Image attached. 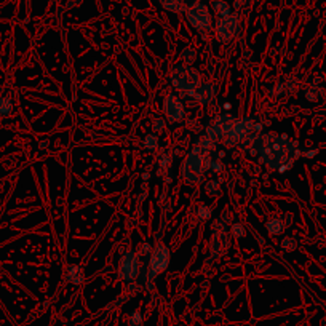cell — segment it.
Returning a JSON list of instances; mask_svg holds the SVG:
<instances>
[{
    "label": "cell",
    "mask_w": 326,
    "mask_h": 326,
    "mask_svg": "<svg viewBox=\"0 0 326 326\" xmlns=\"http://www.w3.org/2000/svg\"><path fill=\"white\" fill-rule=\"evenodd\" d=\"M246 151L249 155L259 154V163L270 171L285 173L293 168L296 160L302 155L299 143L291 141L286 135L267 133L264 136H256Z\"/></svg>",
    "instance_id": "1"
},
{
    "label": "cell",
    "mask_w": 326,
    "mask_h": 326,
    "mask_svg": "<svg viewBox=\"0 0 326 326\" xmlns=\"http://www.w3.org/2000/svg\"><path fill=\"white\" fill-rule=\"evenodd\" d=\"M211 160L205 155L202 149L195 147L193 151H190L185 155L184 162L181 165V176L185 184L189 185H197L203 181L205 171L210 168Z\"/></svg>",
    "instance_id": "2"
},
{
    "label": "cell",
    "mask_w": 326,
    "mask_h": 326,
    "mask_svg": "<svg viewBox=\"0 0 326 326\" xmlns=\"http://www.w3.org/2000/svg\"><path fill=\"white\" fill-rule=\"evenodd\" d=\"M171 85L185 95H193V91L202 85V76L197 69H193L189 64H176L170 72Z\"/></svg>",
    "instance_id": "3"
},
{
    "label": "cell",
    "mask_w": 326,
    "mask_h": 326,
    "mask_svg": "<svg viewBox=\"0 0 326 326\" xmlns=\"http://www.w3.org/2000/svg\"><path fill=\"white\" fill-rule=\"evenodd\" d=\"M170 260H171V253H170L168 246H166L163 241H158L152 249L151 260H149V266H147L146 280L149 283V288H151V282H154L158 275L163 274L165 270L168 269Z\"/></svg>",
    "instance_id": "4"
},
{
    "label": "cell",
    "mask_w": 326,
    "mask_h": 326,
    "mask_svg": "<svg viewBox=\"0 0 326 326\" xmlns=\"http://www.w3.org/2000/svg\"><path fill=\"white\" fill-rule=\"evenodd\" d=\"M185 20L189 24L202 34H207L213 29L211 10L203 2H192L185 10Z\"/></svg>",
    "instance_id": "5"
},
{
    "label": "cell",
    "mask_w": 326,
    "mask_h": 326,
    "mask_svg": "<svg viewBox=\"0 0 326 326\" xmlns=\"http://www.w3.org/2000/svg\"><path fill=\"white\" fill-rule=\"evenodd\" d=\"M240 32V18L237 13H232L227 18H219L214 24V37L222 45H227L235 39Z\"/></svg>",
    "instance_id": "6"
},
{
    "label": "cell",
    "mask_w": 326,
    "mask_h": 326,
    "mask_svg": "<svg viewBox=\"0 0 326 326\" xmlns=\"http://www.w3.org/2000/svg\"><path fill=\"white\" fill-rule=\"evenodd\" d=\"M139 274V259L136 251H126L122 254L118 260V277L120 280H123L126 283L135 282V278Z\"/></svg>",
    "instance_id": "7"
},
{
    "label": "cell",
    "mask_w": 326,
    "mask_h": 326,
    "mask_svg": "<svg viewBox=\"0 0 326 326\" xmlns=\"http://www.w3.org/2000/svg\"><path fill=\"white\" fill-rule=\"evenodd\" d=\"M253 132H254V120L253 118H251V117L237 118V122H235L234 128H232V132L226 136L224 144L227 147H235Z\"/></svg>",
    "instance_id": "8"
},
{
    "label": "cell",
    "mask_w": 326,
    "mask_h": 326,
    "mask_svg": "<svg viewBox=\"0 0 326 326\" xmlns=\"http://www.w3.org/2000/svg\"><path fill=\"white\" fill-rule=\"evenodd\" d=\"M237 122V117L232 115V114H221L214 118V123L211 126L207 128V136L211 138L213 141H218V139H222L226 138L230 132L232 128H234Z\"/></svg>",
    "instance_id": "9"
},
{
    "label": "cell",
    "mask_w": 326,
    "mask_h": 326,
    "mask_svg": "<svg viewBox=\"0 0 326 326\" xmlns=\"http://www.w3.org/2000/svg\"><path fill=\"white\" fill-rule=\"evenodd\" d=\"M163 114L171 123H179L185 117L182 101L176 95H168L163 99Z\"/></svg>",
    "instance_id": "10"
},
{
    "label": "cell",
    "mask_w": 326,
    "mask_h": 326,
    "mask_svg": "<svg viewBox=\"0 0 326 326\" xmlns=\"http://www.w3.org/2000/svg\"><path fill=\"white\" fill-rule=\"evenodd\" d=\"M230 248V240L227 235V230H213L211 243H210V253L213 259H219L224 256Z\"/></svg>",
    "instance_id": "11"
},
{
    "label": "cell",
    "mask_w": 326,
    "mask_h": 326,
    "mask_svg": "<svg viewBox=\"0 0 326 326\" xmlns=\"http://www.w3.org/2000/svg\"><path fill=\"white\" fill-rule=\"evenodd\" d=\"M218 95V88L213 83H202V85L193 91V98L197 99L199 104L202 106H208L216 99Z\"/></svg>",
    "instance_id": "12"
},
{
    "label": "cell",
    "mask_w": 326,
    "mask_h": 326,
    "mask_svg": "<svg viewBox=\"0 0 326 326\" xmlns=\"http://www.w3.org/2000/svg\"><path fill=\"white\" fill-rule=\"evenodd\" d=\"M66 280L76 286L82 285L83 280H85V270H83L82 266H77V264L69 266L68 272H66Z\"/></svg>",
    "instance_id": "13"
},
{
    "label": "cell",
    "mask_w": 326,
    "mask_h": 326,
    "mask_svg": "<svg viewBox=\"0 0 326 326\" xmlns=\"http://www.w3.org/2000/svg\"><path fill=\"white\" fill-rule=\"evenodd\" d=\"M158 2L170 13H185V10L189 7L185 4V0H158Z\"/></svg>",
    "instance_id": "14"
},
{
    "label": "cell",
    "mask_w": 326,
    "mask_h": 326,
    "mask_svg": "<svg viewBox=\"0 0 326 326\" xmlns=\"http://www.w3.org/2000/svg\"><path fill=\"white\" fill-rule=\"evenodd\" d=\"M285 229H286V226H285V222H283L282 218L274 216V218L267 219V222H266V230L269 232L270 235H282L285 232Z\"/></svg>",
    "instance_id": "15"
},
{
    "label": "cell",
    "mask_w": 326,
    "mask_h": 326,
    "mask_svg": "<svg viewBox=\"0 0 326 326\" xmlns=\"http://www.w3.org/2000/svg\"><path fill=\"white\" fill-rule=\"evenodd\" d=\"M211 10L218 18H227L229 15H232V7L226 2V0H213Z\"/></svg>",
    "instance_id": "16"
},
{
    "label": "cell",
    "mask_w": 326,
    "mask_h": 326,
    "mask_svg": "<svg viewBox=\"0 0 326 326\" xmlns=\"http://www.w3.org/2000/svg\"><path fill=\"white\" fill-rule=\"evenodd\" d=\"M305 95V99L309 102H318L320 99H323L326 96V91L323 87H318V85H310L304 91Z\"/></svg>",
    "instance_id": "17"
},
{
    "label": "cell",
    "mask_w": 326,
    "mask_h": 326,
    "mask_svg": "<svg viewBox=\"0 0 326 326\" xmlns=\"http://www.w3.org/2000/svg\"><path fill=\"white\" fill-rule=\"evenodd\" d=\"M205 193L207 195H210V197H219L221 195V185H219V182L216 181V179H210V181H207L205 182Z\"/></svg>",
    "instance_id": "18"
},
{
    "label": "cell",
    "mask_w": 326,
    "mask_h": 326,
    "mask_svg": "<svg viewBox=\"0 0 326 326\" xmlns=\"http://www.w3.org/2000/svg\"><path fill=\"white\" fill-rule=\"evenodd\" d=\"M143 146H144L146 151H149V152L157 151L158 146H160V141H158V136H157L155 133H149V135L144 138Z\"/></svg>",
    "instance_id": "19"
},
{
    "label": "cell",
    "mask_w": 326,
    "mask_h": 326,
    "mask_svg": "<svg viewBox=\"0 0 326 326\" xmlns=\"http://www.w3.org/2000/svg\"><path fill=\"white\" fill-rule=\"evenodd\" d=\"M13 112V101L8 96H0V117H8Z\"/></svg>",
    "instance_id": "20"
},
{
    "label": "cell",
    "mask_w": 326,
    "mask_h": 326,
    "mask_svg": "<svg viewBox=\"0 0 326 326\" xmlns=\"http://www.w3.org/2000/svg\"><path fill=\"white\" fill-rule=\"evenodd\" d=\"M197 147L202 149L203 152H210V151H216V141H213L211 138L203 136L197 141Z\"/></svg>",
    "instance_id": "21"
},
{
    "label": "cell",
    "mask_w": 326,
    "mask_h": 326,
    "mask_svg": "<svg viewBox=\"0 0 326 326\" xmlns=\"http://www.w3.org/2000/svg\"><path fill=\"white\" fill-rule=\"evenodd\" d=\"M181 59L184 61V64H190L197 59V50L193 48V46H185V48L181 51Z\"/></svg>",
    "instance_id": "22"
},
{
    "label": "cell",
    "mask_w": 326,
    "mask_h": 326,
    "mask_svg": "<svg viewBox=\"0 0 326 326\" xmlns=\"http://www.w3.org/2000/svg\"><path fill=\"white\" fill-rule=\"evenodd\" d=\"M171 162H173L171 155H170L168 152H162L160 157H158V166H160V170H158V173H160V174L163 173V174H165V171L170 168Z\"/></svg>",
    "instance_id": "23"
},
{
    "label": "cell",
    "mask_w": 326,
    "mask_h": 326,
    "mask_svg": "<svg viewBox=\"0 0 326 326\" xmlns=\"http://www.w3.org/2000/svg\"><path fill=\"white\" fill-rule=\"evenodd\" d=\"M280 248L285 253H293V251L297 249V240L294 237H285L280 243Z\"/></svg>",
    "instance_id": "24"
},
{
    "label": "cell",
    "mask_w": 326,
    "mask_h": 326,
    "mask_svg": "<svg viewBox=\"0 0 326 326\" xmlns=\"http://www.w3.org/2000/svg\"><path fill=\"white\" fill-rule=\"evenodd\" d=\"M230 234L235 240H240L246 235V229L241 222H234V224H230Z\"/></svg>",
    "instance_id": "25"
},
{
    "label": "cell",
    "mask_w": 326,
    "mask_h": 326,
    "mask_svg": "<svg viewBox=\"0 0 326 326\" xmlns=\"http://www.w3.org/2000/svg\"><path fill=\"white\" fill-rule=\"evenodd\" d=\"M213 216V208L210 207V205H200V207L197 208V218L200 221H207Z\"/></svg>",
    "instance_id": "26"
},
{
    "label": "cell",
    "mask_w": 326,
    "mask_h": 326,
    "mask_svg": "<svg viewBox=\"0 0 326 326\" xmlns=\"http://www.w3.org/2000/svg\"><path fill=\"white\" fill-rule=\"evenodd\" d=\"M143 323H144V316H143L141 312L135 310V312L129 313V316H128V326H143Z\"/></svg>",
    "instance_id": "27"
},
{
    "label": "cell",
    "mask_w": 326,
    "mask_h": 326,
    "mask_svg": "<svg viewBox=\"0 0 326 326\" xmlns=\"http://www.w3.org/2000/svg\"><path fill=\"white\" fill-rule=\"evenodd\" d=\"M285 93H286L285 83H277V85H274L272 88H270V96H272V98H282Z\"/></svg>",
    "instance_id": "28"
},
{
    "label": "cell",
    "mask_w": 326,
    "mask_h": 326,
    "mask_svg": "<svg viewBox=\"0 0 326 326\" xmlns=\"http://www.w3.org/2000/svg\"><path fill=\"white\" fill-rule=\"evenodd\" d=\"M222 222H226V224H232V219H234V214H232V211L229 208H224L222 210V214H221V218H219Z\"/></svg>",
    "instance_id": "29"
},
{
    "label": "cell",
    "mask_w": 326,
    "mask_h": 326,
    "mask_svg": "<svg viewBox=\"0 0 326 326\" xmlns=\"http://www.w3.org/2000/svg\"><path fill=\"white\" fill-rule=\"evenodd\" d=\"M152 129L155 133H160L165 129V122H163V118H155L154 120V123H152Z\"/></svg>",
    "instance_id": "30"
},
{
    "label": "cell",
    "mask_w": 326,
    "mask_h": 326,
    "mask_svg": "<svg viewBox=\"0 0 326 326\" xmlns=\"http://www.w3.org/2000/svg\"><path fill=\"white\" fill-rule=\"evenodd\" d=\"M213 230H227V224L226 222H222L221 219H214L213 226H211V232Z\"/></svg>",
    "instance_id": "31"
},
{
    "label": "cell",
    "mask_w": 326,
    "mask_h": 326,
    "mask_svg": "<svg viewBox=\"0 0 326 326\" xmlns=\"http://www.w3.org/2000/svg\"><path fill=\"white\" fill-rule=\"evenodd\" d=\"M210 168H211V171H213V173H221L222 170H224V165H222L219 160H211Z\"/></svg>",
    "instance_id": "32"
},
{
    "label": "cell",
    "mask_w": 326,
    "mask_h": 326,
    "mask_svg": "<svg viewBox=\"0 0 326 326\" xmlns=\"http://www.w3.org/2000/svg\"><path fill=\"white\" fill-rule=\"evenodd\" d=\"M318 149L316 147H312V149H307V151H302V155L301 157H304V158H313L315 155H318Z\"/></svg>",
    "instance_id": "33"
},
{
    "label": "cell",
    "mask_w": 326,
    "mask_h": 326,
    "mask_svg": "<svg viewBox=\"0 0 326 326\" xmlns=\"http://www.w3.org/2000/svg\"><path fill=\"white\" fill-rule=\"evenodd\" d=\"M149 253H151V243H144V245L141 246V249H139L138 256H146V254H149Z\"/></svg>",
    "instance_id": "34"
},
{
    "label": "cell",
    "mask_w": 326,
    "mask_h": 326,
    "mask_svg": "<svg viewBox=\"0 0 326 326\" xmlns=\"http://www.w3.org/2000/svg\"><path fill=\"white\" fill-rule=\"evenodd\" d=\"M48 146H50V141H48V139H43V141H40V144H39L40 151H43V149H46Z\"/></svg>",
    "instance_id": "35"
},
{
    "label": "cell",
    "mask_w": 326,
    "mask_h": 326,
    "mask_svg": "<svg viewBox=\"0 0 326 326\" xmlns=\"http://www.w3.org/2000/svg\"><path fill=\"white\" fill-rule=\"evenodd\" d=\"M245 2H246V0H237V4H235V5H237V7H241Z\"/></svg>",
    "instance_id": "36"
},
{
    "label": "cell",
    "mask_w": 326,
    "mask_h": 326,
    "mask_svg": "<svg viewBox=\"0 0 326 326\" xmlns=\"http://www.w3.org/2000/svg\"><path fill=\"white\" fill-rule=\"evenodd\" d=\"M192 2H203V0H192Z\"/></svg>",
    "instance_id": "37"
},
{
    "label": "cell",
    "mask_w": 326,
    "mask_h": 326,
    "mask_svg": "<svg viewBox=\"0 0 326 326\" xmlns=\"http://www.w3.org/2000/svg\"><path fill=\"white\" fill-rule=\"evenodd\" d=\"M323 109H324V110H326V102H324V104H323Z\"/></svg>",
    "instance_id": "38"
}]
</instances>
